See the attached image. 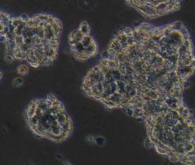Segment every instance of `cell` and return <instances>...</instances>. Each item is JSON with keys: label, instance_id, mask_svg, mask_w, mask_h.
<instances>
[{"label": "cell", "instance_id": "6da1fadb", "mask_svg": "<svg viewBox=\"0 0 195 165\" xmlns=\"http://www.w3.org/2000/svg\"><path fill=\"white\" fill-rule=\"evenodd\" d=\"M194 74V48L186 26L181 22L162 26L143 22L113 37L81 88L105 108L122 110L144 123L184 104Z\"/></svg>", "mask_w": 195, "mask_h": 165}, {"label": "cell", "instance_id": "7a4b0ae2", "mask_svg": "<svg viewBox=\"0 0 195 165\" xmlns=\"http://www.w3.org/2000/svg\"><path fill=\"white\" fill-rule=\"evenodd\" d=\"M1 41L5 60L24 61L33 68L49 66L58 57L63 24L52 15L13 17L1 11Z\"/></svg>", "mask_w": 195, "mask_h": 165}, {"label": "cell", "instance_id": "3957f363", "mask_svg": "<svg viewBox=\"0 0 195 165\" xmlns=\"http://www.w3.org/2000/svg\"><path fill=\"white\" fill-rule=\"evenodd\" d=\"M144 146L172 163L195 165V116L186 104L154 116L144 123Z\"/></svg>", "mask_w": 195, "mask_h": 165}, {"label": "cell", "instance_id": "277c9868", "mask_svg": "<svg viewBox=\"0 0 195 165\" xmlns=\"http://www.w3.org/2000/svg\"><path fill=\"white\" fill-rule=\"evenodd\" d=\"M24 120L35 136L54 143H63L73 133L71 117L53 94L31 100L24 110Z\"/></svg>", "mask_w": 195, "mask_h": 165}, {"label": "cell", "instance_id": "5b68a950", "mask_svg": "<svg viewBox=\"0 0 195 165\" xmlns=\"http://www.w3.org/2000/svg\"><path fill=\"white\" fill-rule=\"evenodd\" d=\"M128 6L143 18L152 20L174 13L181 8L184 0H125Z\"/></svg>", "mask_w": 195, "mask_h": 165}, {"label": "cell", "instance_id": "8992f818", "mask_svg": "<svg viewBox=\"0 0 195 165\" xmlns=\"http://www.w3.org/2000/svg\"><path fill=\"white\" fill-rule=\"evenodd\" d=\"M68 40L72 56L79 62H85L98 54V44L91 33H85L78 28L70 33Z\"/></svg>", "mask_w": 195, "mask_h": 165}, {"label": "cell", "instance_id": "52a82bcc", "mask_svg": "<svg viewBox=\"0 0 195 165\" xmlns=\"http://www.w3.org/2000/svg\"><path fill=\"white\" fill-rule=\"evenodd\" d=\"M16 72L19 76H26L29 73V68L24 64H21L16 69Z\"/></svg>", "mask_w": 195, "mask_h": 165}, {"label": "cell", "instance_id": "ba28073f", "mask_svg": "<svg viewBox=\"0 0 195 165\" xmlns=\"http://www.w3.org/2000/svg\"><path fill=\"white\" fill-rule=\"evenodd\" d=\"M23 84H24V80H23V78L22 77H17V78H14V80L12 82V86L15 88L21 87Z\"/></svg>", "mask_w": 195, "mask_h": 165}]
</instances>
